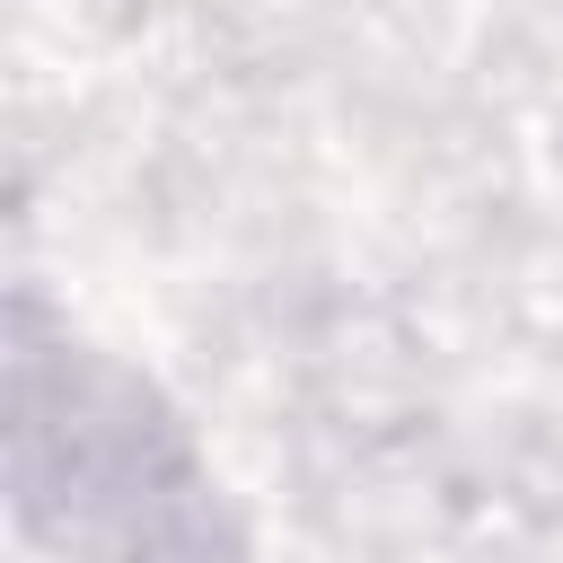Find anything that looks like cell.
Wrapping results in <instances>:
<instances>
[]
</instances>
